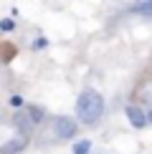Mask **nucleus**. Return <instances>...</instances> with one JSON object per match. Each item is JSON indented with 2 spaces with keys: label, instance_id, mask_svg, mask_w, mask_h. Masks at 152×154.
Here are the masks:
<instances>
[{
  "label": "nucleus",
  "instance_id": "nucleus-1",
  "mask_svg": "<svg viewBox=\"0 0 152 154\" xmlns=\"http://www.w3.org/2000/svg\"><path fill=\"white\" fill-rule=\"evenodd\" d=\"M104 114V96L94 88H84L76 99V116L81 119V124H97Z\"/></svg>",
  "mask_w": 152,
  "mask_h": 154
},
{
  "label": "nucleus",
  "instance_id": "nucleus-2",
  "mask_svg": "<svg viewBox=\"0 0 152 154\" xmlns=\"http://www.w3.org/2000/svg\"><path fill=\"white\" fill-rule=\"evenodd\" d=\"M53 131H56L59 139H74L76 131H79V124L74 119H68V116H59L56 124H53Z\"/></svg>",
  "mask_w": 152,
  "mask_h": 154
},
{
  "label": "nucleus",
  "instance_id": "nucleus-3",
  "mask_svg": "<svg viewBox=\"0 0 152 154\" xmlns=\"http://www.w3.org/2000/svg\"><path fill=\"white\" fill-rule=\"evenodd\" d=\"M124 111H127V119H129V124L135 126V129H142V126L150 124V116H147L139 106H127Z\"/></svg>",
  "mask_w": 152,
  "mask_h": 154
},
{
  "label": "nucleus",
  "instance_id": "nucleus-4",
  "mask_svg": "<svg viewBox=\"0 0 152 154\" xmlns=\"http://www.w3.org/2000/svg\"><path fill=\"white\" fill-rule=\"evenodd\" d=\"M25 146H28V134H21V137L10 139V142H5L0 146V154H21Z\"/></svg>",
  "mask_w": 152,
  "mask_h": 154
},
{
  "label": "nucleus",
  "instance_id": "nucleus-5",
  "mask_svg": "<svg viewBox=\"0 0 152 154\" xmlns=\"http://www.w3.org/2000/svg\"><path fill=\"white\" fill-rule=\"evenodd\" d=\"M13 124H15L23 134H30V129H33V124H36V121L30 119V114H28V111H18L15 116H13Z\"/></svg>",
  "mask_w": 152,
  "mask_h": 154
},
{
  "label": "nucleus",
  "instance_id": "nucleus-6",
  "mask_svg": "<svg viewBox=\"0 0 152 154\" xmlns=\"http://www.w3.org/2000/svg\"><path fill=\"white\" fill-rule=\"evenodd\" d=\"M71 152H74V154H89V152H91V142H89V139H81V142L74 144Z\"/></svg>",
  "mask_w": 152,
  "mask_h": 154
},
{
  "label": "nucleus",
  "instance_id": "nucleus-7",
  "mask_svg": "<svg viewBox=\"0 0 152 154\" xmlns=\"http://www.w3.org/2000/svg\"><path fill=\"white\" fill-rule=\"evenodd\" d=\"M28 114H30V119H33L36 124H38V121H43V116H46V111H43L41 106H28Z\"/></svg>",
  "mask_w": 152,
  "mask_h": 154
},
{
  "label": "nucleus",
  "instance_id": "nucleus-8",
  "mask_svg": "<svg viewBox=\"0 0 152 154\" xmlns=\"http://www.w3.org/2000/svg\"><path fill=\"white\" fill-rule=\"evenodd\" d=\"M137 13H142V15H152V3H139L137 5Z\"/></svg>",
  "mask_w": 152,
  "mask_h": 154
},
{
  "label": "nucleus",
  "instance_id": "nucleus-9",
  "mask_svg": "<svg viewBox=\"0 0 152 154\" xmlns=\"http://www.w3.org/2000/svg\"><path fill=\"white\" fill-rule=\"evenodd\" d=\"M10 104H13V106H23V96H13Z\"/></svg>",
  "mask_w": 152,
  "mask_h": 154
},
{
  "label": "nucleus",
  "instance_id": "nucleus-10",
  "mask_svg": "<svg viewBox=\"0 0 152 154\" xmlns=\"http://www.w3.org/2000/svg\"><path fill=\"white\" fill-rule=\"evenodd\" d=\"M3 30H13V20H3Z\"/></svg>",
  "mask_w": 152,
  "mask_h": 154
},
{
  "label": "nucleus",
  "instance_id": "nucleus-11",
  "mask_svg": "<svg viewBox=\"0 0 152 154\" xmlns=\"http://www.w3.org/2000/svg\"><path fill=\"white\" fill-rule=\"evenodd\" d=\"M147 116H150V124H152V109H150V111H147Z\"/></svg>",
  "mask_w": 152,
  "mask_h": 154
}]
</instances>
